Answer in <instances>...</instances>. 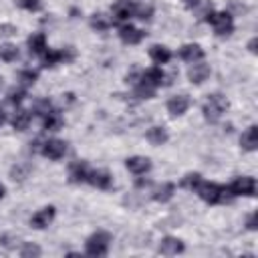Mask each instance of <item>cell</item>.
I'll use <instances>...</instances> for the list:
<instances>
[{
  "label": "cell",
  "mask_w": 258,
  "mask_h": 258,
  "mask_svg": "<svg viewBox=\"0 0 258 258\" xmlns=\"http://www.w3.org/2000/svg\"><path fill=\"white\" fill-rule=\"evenodd\" d=\"M226 109H228L226 97L220 93H212V95H208V99L202 107V113H204V119L208 123H216V121H220V117L224 115Z\"/></svg>",
  "instance_id": "6da1fadb"
},
{
  "label": "cell",
  "mask_w": 258,
  "mask_h": 258,
  "mask_svg": "<svg viewBox=\"0 0 258 258\" xmlns=\"http://www.w3.org/2000/svg\"><path fill=\"white\" fill-rule=\"evenodd\" d=\"M194 191H196L206 204H218V202L230 200V196H226L230 189L224 187V185H218V183H214V181H200Z\"/></svg>",
  "instance_id": "7a4b0ae2"
},
{
  "label": "cell",
  "mask_w": 258,
  "mask_h": 258,
  "mask_svg": "<svg viewBox=\"0 0 258 258\" xmlns=\"http://www.w3.org/2000/svg\"><path fill=\"white\" fill-rule=\"evenodd\" d=\"M109 242H111V234L107 232H95L93 236H89L87 244H85V252L89 256H105L109 252Z\"/></svg>",
  "instance_id": "3957f363"
},
{
  "label": "cell",
  "mask_w": 258,
  "mask_h": 258,
  "mask_svg": "<svg viewBox=\"0 0 258 258\" xmlns=\"http://www.w3.org/2000/svg\"><path fill=\"white\" fill-rule=\"evenodd\" d=\"M206 22H210L218 36H228L234 30V20L230 12H210L206 16Z\"/></svg>",
  "instance_id": "277c9868"
},
{
  "label": "cell",
  "mask_w": 258,
  "mask_h": 258,
  "mask_svg": "<svg viewBox=\"0 0 258 258\" xmlns=\"http://www.w3.org/2000/svg\"><path fill=\"white\" fill-rule=\"evenodd\" d=\"M228 189H230L232 196H254L256 194V179L250 177V175L236 177Z\"/></svg>",
  "instance_id": "5b68a950"
},
{
  "label": "cell",
  "mask_w": 258,
  "mask_h": 258,
  "mask_svg": "<svg viewBox=\"0 0 258 258\" xmlns=\"http://www.w3.org/2000/svg\"><path fill=\"white\" fill-rule=\"evenodd\" d=\"M64 153H67V143L62 139H48L42 145V155L48 157V159H52V161L60 159Z\"/></svg>",
  "instance_id": "8992f818"
},
{
  "label": "cell",
  "mask_w": 258,
  "mask_h": 258,
  "mask_svg": "<svg viewBox=\"0 0 258 258\" xmlns=\"http://www.w3.org/2000/svg\"><path fill=\"white\" fill-rule=\"evenodd\" d=\"M52 218H54V206H46V208L38 210V212L30 218V226L36 228V230H42V228H46V226L52 222Z\"/></svg>",
  "instance_id": "52a82bcc"
},
{
  "label": "cell",
  "mask_w": 258,
  "mask_h": 258,
  "mask_svg": "<svg viewBox=\"0 0 258 258\" xmlns=\"http://www.w3.org/2000/svg\"><path fill=\"white\" fill-rule=\"evenodd\" d=\"M125 165H127V169H129L131 173L141 175V173H147V171H149L151 161H149L147 157H143V155H133V157H129V159L125 161Z\"/></svg>",
  "instance_id": "ba28073f"
},
{
  "label": "cell",
  "mask_w": 258,
  "mask_h": 258,
  "mask_svg": "<svg viewBox=\"0 0 258 258\" xmlns=\"http://www.w3.org/2000/svg\"><path fill=\"white\" fill-rule=\"evenodd\" d=\"M87 181L91 183V185H95V187H99V189H109L111 187V183H113V179H111V175L105 171V169H97V171H89V175H87Z\"/></svg>",
  "instance_id": "9c48e42d"
},
{
  "label": "cell",
  "mask_w": 258,
  "mask_h": 258,
  "mask_svg": "<svg viewBox=\"0 0 258 258\" xmlns=\"http://www.w3.org/2000/svg\"><path fill=\"white\" fill-rule=\"evenodd\" d=\"M187 107H189L187 95H175V97H171V99L167 101V111H169L173 117L183 115V113L187 111Z\"/></svg>",
  "instance_id": "30bf717a"
},
{
  "label": "cell",
  "mask_w": 258,
  "mask_h": 258,
  "mask_svg": "<svg viewBox=\"0 0 258 258\" xmlns=\"http://www.w3.org/2000/svg\"><path fill=\"white\" fill-rule=\"evenodd\" d=\"M113 16L117 18V20H127V18H131L133 16V12H135V4L131 2V0H117L115 4H113Z\"/></svg>",
  "instance_id": "8fae6325"
},
{
  "label": "cell",
  "mask_w": 258,
  "mask_h": 258,
  "mask_svg": "<svg viewBox=\"0 0 258 258\" xmlns=\"http://www.w3.org/2000/svg\"><path fill=\"white\" fill-rule=\"evenodd\" d=\"M159 252H161L163 256H175V254L183 252V242L177 240V238L167 236V238L161 240V244H159Z\"/></svg>",
  "instance_id": "7c38bea8"
},
{
  "label": "cell",
  "mask_w": 258,
  "mask_h": 258,
  "mask_svg": "<svg viewBox=\"0 0 258 258\" xmlns=\"http://www.w3.org/2000/svg\"><path fill=\"white\" fill-rule=\"evenodd\" d=\"M119 36H121V40H123L125 44H137V42H141L143 32H141L139 28L131 26V24H125V26L119 28Z\"/></svg>",
  "instance_id": "4fadbf2b"
},
{
  "label": "cell",
  "mask_w": 258,
  "mask_h": 258,
  "mask_svg": "<svg viewBox=\"0 0 258 258\" xmlns=\"http://www.w3.org/2000/svg\"><path fill=\"white\" fill-rule=\"evenodd\" d=\"M240 145H242L246 151H254V149L258 147V127H256V125L248 127V129L242 133V137H240Z\"/></svg>",
  "instance_id": "5bb4252c"
},
{
  "label": "cell",
  "mask_w": 258,
  "mask_h": 258,
  "mask_svg": "<svg viewBox=\"0 0 258 258\" xmlns=\"http://www.w3.org/2000/svg\"><path fill=\"white\" fill-rule=\"evenodd\" d=\"M187 77H189V81H191V83L200 85V83H204V81L210 77V67H208V64H204V62H198V64L189 67Z\"/></svg>",
  "instance_id": "9a60e30c"
},
{
  "label": "cell",
  "mask_w": 258,
  "mask_h": 258,
  "mask_svg": "<svg viewBox=\"0 0 258 258\" xmlns=\"http://www.w3.org/2000/svg\"><path fill=\"white\" fill-rule=\"evenodd\" d=\"M163 81H165V75H163L161 69H147V71L143 73V81H141V83H145V85L157 89V87L163 85Z\"/></svg>",
  "instance_id": "2e32d148"
},
{
  "label": "cell",
  "mask_w": 258,
  "mask_h": 258,
  "mask_svg": "<svg viewBox=\"0 0 258 258\" xmlns=\"http://www.w3.org/2000/svg\"><path fill=\"white\" fill-rule=\"evenodd\" d=\"M179 56L183 60H187V62H196V60H202L204 58V50L198 44H185V46H181Z\"/></svg>",
  "instance_id": "e0dca14e"
},
{
  "label": "cell",
  "mask_w": 258,
  "mask_h": 258,
  "mask_svg": "<svg viewBox=\"0 0 258 258\" xmlns=\"http://www.w3.org/2000/svg\"><path fill=\"white\" fill-rule=\"evenodd\" d=\"M28 50L30 54H42L46 50V36L42 32H36L28 38Z\"/></svg>",
  "instance_id": "ac0fdd59"
},
{
  "label": "cell",
  "mask_w": 258,
  "mask_h": 258,
  "mask_svg": "<svg viewBox=\"0 0 258 258\" xmlns=\"http://www.w3.org/2000/svg\"><path fill=\"white\" fill-rule=\"evenodd\" d=\"M149 56H151L153 62L165 64V62H169L171 52H169V48H165V46H161V44H153V46L149 48Z\"/></svg>",
  "instance_id": "d6986e66"
},
{
  "label": "cell",
  "mask_w": 258,
  "mask_h": 258,
  "mask_svg": "<svg viewBox=\"0 0 258 258\" xmlns=\"http://www.w3.org/2000/svg\"><path fill=\"white\" fill-rule=\"evenodd\" d=\"M173 191H175V185L173 183H161L159 187H155V191H153V200L155 202H169L171 198H173Z\"/></svg>",
  "instance_id": "ffe728a7"
},
{
  "label": "cell",
  "mask_w": 258,
  "mask_h": 258,
  "mask_svg": "<svg viewBox=\"0 0 258 258\" xmlns=\"http://www.w3.org/2000/svg\"><path fill=\"white\" fill-rule=\"evenodd\" d=\"M145 137H147V141H149L151 145H163V143L167 141V131H165L163 127H151V129L145 133Z\"/></svg>",
  "instance_id": "44dd1931"
},
{
  "label": "cell",
  "mask_w": 258,
  "mask_h": 258,
  "mask_svg": "<svg viewBox=\"0 0 258 258\" xmlns=\"http://www.w3.org/2000/svg\"><path fill=\"white\" fill-rule=\"evenodd\" d=\"M87 175H89V169H87V165H85V163L77 161V163H73V165H71V173H69L71 181H75V183L87 181Z\"/></svg>",
  "instance_id": "7402d4cb"
},
{
  "label": "cell",
  "mask_w": 258,
  "mask_h": 258,
  "mask_svg": "<svg viewBox=\"0 0 258 258\" xmlns=\"http://www.w3.org/2000/svg\"><path fill=\"white\" fill-rule=\"evenodd\" d=\"M28 125H30V113L24 111V109H18V111L14 113V117H12V127H14L16 131H24Z\"/></svg>",
  "instance_id": "603a6c76"
},
{
  "label": "cell",
  "mask_w": 258,
  "mask_h": 258,
  "mask_svg": "<svg viewBox=\"0 0 258 258\" xmlns=\"http://www.w3.org/2000/svg\"><path fill=\"white\" fill-rule=\"evenodd\" d=\"M62 127V117L58 111H50L44 115V129L48 131H58Z\"/></svg>",
  "instance_id": "cb8c5ba5"
},
{
  "label": "cell",
  "mask_w": 258,
  "mask_h": 258,
  "mask_svg": "<svg viewBox=\"0 0 258 258\" xmlns=\"http://www.w3.org/2000/svg\"><path fill=\"white\" fill-rule=\"evenodd\" d=\"M0 58L6 62H12L18 58V48L14 44H2L0 46Z\"/></svg>",
  "instance_id": "d4e9b609"
},
{
  "label": "cell",
  "mask_w": 258,
  "mask_h": 258,
  "mask_svg": "<svg viewBox=\"0 0 258 258\" xmlns=\"http://www.w3.org/2000/svg\"><path fill=\"white\" fill-rule=\"evenodd\" d=\"M151 14H153V8H151L149 4H137V6H135V12H133V16H137V18H141V20H149Z\"/></svg>",
  "instance_id": "484cf974"
},
{
  "label": "cell",
  "mask_w": 258,
  "mask_h": 258,
  "mask_svg": "<svg viewBox=\"0 0 258 258\" xmlns=\"http://www.w3.org/2000/svg\"><path fill=\"white\" fill-rule=\"evenodd\" d=\"M91 26L95 30H107L109 28V20L103 16V14H93L91 16Z\"/></svg>",
  "instance_id": "4316f807"
},
{
  "label": "cell",
  "mask_w": 258,
  "mask_h": 258,
  "mask_svg": "<svg viewBox=\"0 0 258 258\" xmlns=\"http://www.w3.org/2000/svg\"><path fill=\"white\" fill-rule=\"evenodd\" d=\"M52 111V105H50V101L48 99H40V101H36L34 103V113L36 115H40V117H44L46 113H50Z\"/></svg>",
  "instance_id": "83f0119b"
},
{
  "label": "cell",
  "mask_w": 258,
  "mask_h": 258,
  "mask_svg": "<svg viewBox=\"0 0 258 258\" xmlns=\"http://www.w3.org/2000/svg\"><path fill=\"white\" fill-rule=\"evenodd\" d=\"M200 181H202V175H200V173H187V175L181 179V185L187 187V189H196Z\"/></svg>",
  "instance_id": "f1b7e54d"
},
{
  "label": "cell",
  "mask_w": 258,
  "mask_h": 258,
  "mask_svg": "<svg viewBox=\"0 0 258 258\" xmlns=\"http://www.w3.org/2000/svg\"><path fill=\"white\" fill-rule=\"evenodd\" d=\"M58 60H62V50H48L44 54V67H54Z\"/></svg>",
  "instance_id": "f546056e"
},
{
  "label": "cell",
  "mask_w": 258,
  "mask_h": 258,
  "mask_svg": "<svg viewBox=\"0 0 258 258\" xmlns=\"http://www.w3.org/2000/svg\"><path fill=\"white\" fill-rule=\"evenodd\" d=\"M153 93H155V89H153V87H149V85H145V83H141V85L135 89V95H137L139 99H151V97H153Z\"/></svg>",
  "instance_id": "4dcf8cb0"
},
{
  "label": "cell",
  "mask_w": 258,
  "mask_h": 258,
  "mask_svg": "<svg viewBox=\"0 0 258 258\" xmlns=\"http://www.w3.org/2000/svg\"><path fill=\"white\" fill-rule=\"evenodd\" d=\"M22 258H32V256H40V248L36 244H24V248L20 250Z\"/></svg>",
  "instance_id": "1f68e13d"
},
{
  "label": "cell",
  "mask_w": 258,
  "mask_h": 258,
  "mask_svg": "<svg viewBox=\"0 0 258 258\" xmlns=\"http://www.w3.org/2000/svg\"><path fill=\"white\" fill-rule=\"evenodd\" d=\"M24 97H26V91H24V89H12V91L8 93V101H10L12 105H18Z\"/></svg>",
  "instance_id": "d6a6232c"
},
{
  "label": "cell",
  "mask_w": 258,
  "mask_h": 258,
  "mask_svg": "<svg viewBox=\"0 0 258 258\" xmlns=\"http://www.w3.org/2000/svg\"><path fill=\"white\" fill-rule=\"evenodd\" d=\"M36 77H38V75H36L34 71H22V73L18 75V79H20L22 85H32V83L36 81Z\"/></svg>",
  "instance_id": "836d02e7"
},
{
  "label": "cell",
  "mask_w": 258,
  "mask_h": 258,
  "mask_svg": "<svg viewBox=\"0 0 258 258\" xmlns=\"http://www.w3.org/2000/svg\"><path fill=\"white\" fill-rule=\"evenodd\" d=\"M20 4H22L26 10H30V12H36V10H40V6H42L40 0H20Z\"/></svg>",
  "instance_id": "e575fe53"
},
{
  "label": "cell",
  "mask_w": 258,
  "mask_h": 258,
  "mask_svg": "<svg viewBox=\"0 0 258 258\" xmlns=\"http://www.w3.org/2000/svg\"><path fill=\"white\" fill-rule=\"evenodd\" d=\"M256 218H258V214H256V212L248 216V222H246V226H248V230H256V228H258V224H256Z\"/></svg>",
  "instance_id": "d590c367"
},
{
  "label": "cell",
  "mask_w": 258,
  "mask_h": 258,
  "mask_svg": "<svg viewBox=\"0 0 258 258\" xmlns=\"http://www.w3.org/2000/svg\"><path fill=\"white\" fill-rule=\"evenodd\" d=\"M256 46H258V38H252V40L248 42V50L254 54V52H256Z\"/></svg>",
  "instance_id": "8d00e7d4"
},
{
  "label": "cell",
  "mask_w": 258,
  "mask_h": 258,
  "mask_svg": "<svg viewBox=\"0 0 258 258\" xmlns=\"http://www.w3.org/2000/svg\"><path fill=\"white\" fill-rule=\"evenodd\" d=\"M196 4H198V0H185V6H189V8L196 6Z\"/></svg>",
  "instance_id": "74e56055"
},
{
  "label": "cell",
  "mask_w": 258,
  "mask_h": 258,
  "mask_svg": "<svg viewBox=\"0 0 258 258\" xmlns=\"http://www.w3.org/2000/svg\"><path fill=\"white\" fill-rule=\"evenodd\" d=\"M4 194H6V187H4V185H2V183H0V200H2V198H4Z\"/></svg>",
  "instance_id": "f35d334b"
},
{
  "label": "cell",
  "mask_w": 258,
  "mask_h": 258,
  "mask_svg": "<svg viewBox=\"0 0 258 258\" xmlns=\"http://www.w3.org/2000/svg\"><path fill=\"white\" fill-rule=\"evenodd\" d=\"M4 121H6V115H4V111H2V109H0V125H2V123H4Z\"/></svg>",
  "instance_id": "ab89813d"
}]
</instances>
